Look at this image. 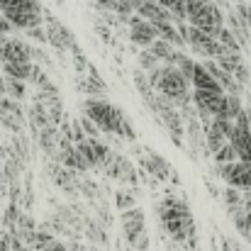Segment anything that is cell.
Returning <instances> with one entry per match:
<instances>
[{
	"mask_svg": "<svg viewBox=\"0 0 251 251\" xmlns=\"http://www.w3.org/2000/svg\"><path fill=\"white\" fill-rule=\"evenodd\" d=\"M83 112L100 132L120 134V137H127L129 142L137 139L134 127H132V120L125 115V110L115 107L107 98H85Z\"/></svg>",
	"mask_w": 251,
	"mask_h": 251,
	"instance_id": "cell-1",
	"label": "cell"
},
{
	"mask_svg": "<svg viewBox=\"0 0 251 251\" xmlns=\"http://www.w3.org/2000/svg\"><path fill=\"white\" fill-rule=\"evenodd\" d=\"M161 225L168 234L178 242V244H188L190 249L195 247V225H193V215L188 210V205L178 198H166L159 207H156Z\"/></svg>",
	"mask_w": 251,
	"mask_h": 251,
	"instance_id": "cell-2",
	"label": "cell"
},
{
	"mask_svg": "<svg viewBox=\"0 0 251 251\" xmlns=\"http://www.w3.org/2000/svg\"><path fill=\"white\" fill-rule=\"evenodd\" d=\"M154 90L159 95H164L166 100H171L178 110H188L193 107V93H190V83L183 78V74L173 66H161L159 71V81L154 83Z\"/></svg>",
	"mask_w": 251,
	"mask_h": 251,
	"instance_id": "cell-3",
	"label": "cell"
},
{
	"mask_svg": "<svg viewBox=\"0 0 251 251\" xmlns=\"http://www.w3.org/2000/svg\"><path fill=\"white\" fill-rule=\"evenodd\" d=\"M185 10H188V25L202 29L205 34H210L215 39H217L220 29L227 25L222 7L215 5L212 0H185Z\"/></svg>",
	"mask_w": 251,
	"mask_h": 251,
	"instance_id": "cell-4",
	"label": "cell"
},
{
	"mask_svg": "<svg viewBox=\"0 0 251 251\" xmlns=\"http://www.w3.org/2000/svg\"><path fill=\"white\" fill-rule=\"evenodd\" d=\"M15 29H32V27H42V17H44V7L39 0H17L12 7L0 12Z\"/></svg>",
	"mask_w": 251,
	"mask_h": 251,
	"instance_id": "cell-5",
	"label": "cell"
},
{
	"mask_svg": "<svg viewBox=\"0 0 251 251\" xmlns=\"http://www.w3.org/2000/svg\"><path fill=\"white\" fill-rule=\"evenodd\" d=\"M176 27H178L183 42H185L198 56H205V59H220V56L225 54V49L220 47V42H217L215 37L205 34L202 29L190 27L188 22H176Z\"/></svg>",
	"mask_w": 251,
	"mask_h": 251,
	"instance_id": "cell-6",
	"label": "cell"
},
{
	"mask_svg": "<svg viewBox=\"0 0 251 251\" xmlns=\"http://www.w3.org/2000/svg\"><path fill=\"white\" fill-rule=\"evenodd\" d=\"M0 59L2 64H34V47L27 39L7 37L0 44Z\"/></svg>",
	"mask_w": 251,
	"mask_h": 251,
	"instance_id": "cell-7",
	"label": "cell"
},
{
	"mask_svg": "<svg viewBox=\"0 0 251 251\" xmlns=\"http://www.w3.org/2000/svg\"><path fill=\"white\" fill-rule=\"evenodd\" d=\"M44 17L49 20V25H44L49 44H51V47H56V49H61V51L81 54V51H78V47H76V37L71 34V29H69L66 25H61L59 20H54L51 15H47V12H44Z\"/></svg>",
	"mask_w": 251,
	"mask_h": 251,
	"instance_id": "cell-8",
	"label": "cell"
},
{
	"mask_svg": "<svg viewBox=\"0 0 251 251\" xmlns=\"http://www.w3.org/2000/svg\"><path fill=\"white\" fill-rule=\"evenodd\" d=\"M220 176L227 183V188H237V190H251V164H227L220 166Z\"/></svg>",
	"mask_w": 251,
	"mask_h": 251,
	"instance_id": "cell-9",
	"label": "cell"
},
{
	"mask_svg": "<svg viewBox=\"0 0 251 251\" xmlns=\"http://www.w3.org/2000/svg\"><path fill=\"white\" fill-rule=\"evenodd\" d=\"M129 39L134 44H139L142 49H149L154 42H159L154 25L147 22V20H142V17H137V15L129 17Z\"/></svg>",
	"mask_w": 251,
	"mask_h": 251,
	"instance_id": "cell-10",
	"label": "cell"
},
{
	"mask_svg": "<svg viewBox=\"0 0 251 251\" xmlns=\"http://www.w3.org/2000/svg\"><path fill=\"white\" fill-rule=\"evenodd\" d=\"M120 220H122V229H125L127 242H129L132 247H137V239L144 237V212H142L139 207H132V210L122 212Z\"/></svg>",
	"mask_w": 251,
	"mask_h": 251,
	"instance_id": "cell-11",
	"label": "cell"
},
{
	"mask_svg": "<svg viewBox=\"0 0 251 251\" xmlns=\"http://www.w3.org/2000/svg\"><path fill=\"white\" fill-rule=\"evenodd\" d=\"M139 161H142V166L147 168L151 176H156L159 180H166V178L171 180V183H178V180H180L166 159H164V156H159V154H154V151H147Z\"/></svg>",
	"mask_w": 251,
	"mask_h": 251,
	"instance_id": "cell-12",
	"label": "cell"
},
{
	"mask_svg": "<svg viewBox=\"0 0 251 251\" xmlns=\"http://www.w3.org/2000/svg\"><path fill=\"white\" fill-rule=\"evenodd\" d=\"M229 144L237 154V161L242 164H251V127H237L229 137Z\"/></svg>",
	"mask_w": 251,
	"mask_h": 251,
	"instance_id": "cell-13",
	"label": "cell"
},
{
	"mask_svg": "<svg viewBox=\"0 0 251 251\" xmlns=\"http://www.w3.org/2000/svg\"><path fill=\"white\" fill-rule=\"evenodd\" d=\"M202 66H205V69L212 74V78L220 83V88L225 90V95H239V98H242V90H244V85L237 83V81H234V76H229L227 71H222V69L217 66V61H215V59H207Z\"/></svg>",
	"mask_w": 251,
	"mask_h": 251,
	"instance_id": "cell-14",
	"label": "cell"
},
{
	"mask_svg": "<svg viewBox=\"0 0 251 251\" xmlns=\"http://www.w3.org/2000/svg\"><path fill=\"white\" fill-rule=\"evenodd\" d=\"M193 90H210V93H225L220 83L212 78V74L202 66V64H198L195 66V74H193Z\"/></svg>",
	"mask_w": 251,
	"mask_h": 251,
	"instance_id": "cell-15",
	"label": "cell"
},
{
	"mask_svg": "<svg viewBox=\"0 0 251 251\" xmlns=\"http://www.w3.org/2000/svg\"><path fill=\"white\" fill-rule=\"evenodd\" d=\"M154 29H156V37L161 42H166V44L176 47V49H180V44H185L180 32H178V27H176V22H154Z\"/></svg>",
	"mask_w": 251,
	"mask_h": 251,
	"instance_id": "cell-16",
	"label": "cell"
},
{
	"mask_svg": "<svg viewBox=\"0 0 251 251\" xmlns=\"http://www.w3.org/2000/svg\"><path fill=\"white\" fill-rule=\"evenodd\" d=\"M34 66H37V64H2V74H5V78L27 83V81H32V76H34Z\"/></svg>",
	"mask_w": 251,
	"mask_h": 251,
	"instance_id": "cell-17",
	"label": "cell"
},
{
	"mask_svg": "<svg viewBox=\"0 0 251 251\" xmlns=\"http://www.w3.org/2000/svg\"><path fill=\"white\" fill-rule=\"evenodd\" d=\"M217 42H220V47L225 49V51H232V54H242V42L234 37V32L225 25L222 29H220V34H217Z\"/></svg>",
	"mask_w": 251,
	"mask_h": 251,
	"instance_id": "cell-18",
	"label": "cell"
},
{
	"mask_svg": "<svg viewBox=\"0 0 251 251\" xmlns=\"http://www.w3.org/2000/svg\"><path fill=\"white\" fill-rule=\"evenodd\" d=\"M149 51H151V54H154V56H156V59H159L161 64H166V66H168V64H171V59H173V54H176L178 49L159 39V42H154V44L149 47Z\"/></svg>",
	"mask_w": 251,
	"mask_h": 251,
	"instance_id": "cell-19",
	"label": "cell"
},
{
	"mask_svg": "<svg viewBox=\"0 0 251 251\" xmlns=\"http://www.w3.org/2000/svg\"><path fill=\"white\" fill-rule=\"evenodd\" d=\"M159 66H164V64H161L149 49H142V51H139V71H147V74H149V71H154V69H159Z\"/></svg>",
	"mask_w": 251,
	"mask_h": 251,
	"instance_id": "cell-20",
	"label": "cell"
},
{
	"mask_svg": "<svg viewBox=\"0 0 251 251\" xmlns=\"http://www.w3.org/2000/svg\"><path fill=\"white\" fill-rule=\"evenodd\" d=\"M5 93H7L10 100H22L25 98V83L12 81V78H5Z\"/></svg>",
	"mask_w": 251,
	"mask_h": 251,
	"instance_id": "cell-21",
	"label": "cell"
},
{
	"mask_svg": "<svg viewBox=\"0 0 251 251\" xmlns=\"http://www.w3.org/2000/svg\"><path fill=\"white\" fill-rule=\"evenodd\" d=\"M215 161H217V166H227V164H234L237 161V154H234V149H232V144H225L217 154H215Z\"/></svg>",
	"mask_w": 251,
	"mask_h": 251,
	"instance_id": "cell-22",
	"label": "cell"
},
{
	"mask_svg": "<svg viewBox=\"0 0 251 251\" xmlns=\"http://www.w3.org/2000/svg\"><path fill=\"white\" fill-rule=\"evenodd\" d=\"M117 207H120L122 212L132 210V207H134V195H132V193H125V190H120V193H117Z\"/></svg>",
	"mask_w": 251,
	"mask_h": 251,
	"instance_id": "cell-23",
	"label": "cell"
},
{
	"mask_svg": "<svg viewBox=\"0 0 251 251\" xmlns=\"http://www.w3.org/2000/svg\"><path fill=\"white\" fill-rule=\"evenodd\" d=\"M25 37H27V39H34V42H39V44H49L47 29H44V27H32V29L25 32Z\"/></svg>",
	"mask_w": 251,
	"mask_h": 251,
	"instance_id": "cell-24",
	"label": "cell"
},
{
	"mask_svg": "<svg viewBox=\"0 0 251 251\" xmlns=\"http://www.w3.org/2000/svg\"><path fill=\"white\" fill-rule=\"evenodd\" d=\"M78 122H81V127H83V132H85V137H88V139H98L100 129H98V127H95V125H93V122H90L88 117H83V120H78Z\"/></svg>",
	"mask_w": 251,
	"mask_h": 251,
	"instance_id": "cell-25",
	"label": "cell"
},
{
	"mask_svg": "<svg viewBox=\"0 0 251 251\" xmlns=\"http://www.w3.org/2000/svg\"><path fill=\"white\" fill-rule=\"evenodd\" d=\"M237 15H239V20L249 27L251 32V5H237Z\"/></svg>",
	"mask_w": 251,
	"mask_h": 251,
	"instance_id": "cell-26",
	"label": "cell"
},
{
	"mask_svg": "<svg viewBox=\"0 0 251 251\" xmlns=\"http://www.w3.org/2000/svg\"><path fill=\"white\" fill-rule=\"evenodd\" d=\"M12 29H15V27H12V25H10V22H7V20L0 15V37H7Z\"/></svg>",
	"mask_w": 251,
	"mask_h": 251,
	"instance_id": "cell-27",
	"label": "cell"
},
{
	"mask_svg": "<svg viewBox=\"0 0 251 251\" xmlns=\"http://www.w3.org/2000/svg\"><path fill=\"white\" fill-rule=\"evenodd\" d=\"M222 251H232L229 249V244H222Z\"/></svg>",
	"mask_w": 251,
	"mask_h": 251,
	"instance_id": "cell-28",
	"label": "cell"
},
{
	"mask_svg": "<svg viewBox=\"0 0 251 251\" xmlns=\"http://www.w3.org/2000/svg\"><path fill=\"white\" fill-rule=\"evenodd\" d=\"M0 66H2V59H0Z\"/></svg>",
	"mask_w": 251,
	"mask_h": 251,
	"instance_id": "cell-29",
	"label": "cell"
}]
</instances>
